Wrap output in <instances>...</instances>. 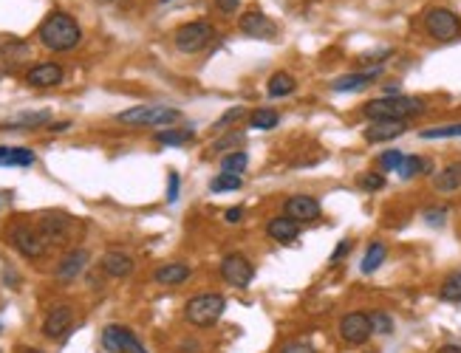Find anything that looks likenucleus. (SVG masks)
Returning a JSON list of instances; mask_svg holds the SVG:
<instances>
[{"label":"nucleus","instance_id":"1","mask_svg":"<svg viewBox=\"0 0 461 353\" xmlns=\"http://www.w3.org/2000/svg\"><path fill=\"white\" fill-rule=\"evenodd\" d=\"M37 37H40V42H43L49 51H71V49L79 46L82 28H79V23H76L71 15H65V12H51L43 23H40Z\"/></svg>","mask_w":461,"mask_h":353},{"label":"nucleus","instance_id":"2","mask_svg":"<svg viewBox=\"0 0 461 353\" xmlns=\"http://www.w3.org/2000/svg\"><path fill=\"white\" fill-rule=\"evenodd\" d=\"M425 110V102L419 97H380V99H371L362 105L365 119L371 122H380V119H396V122H407L413 116H419Z\"/></svg>","mask_w":461,"mask_h":353},{"label":"nucleus","instance_id":"3","mask_svg":"<svg viewBox=\"0 0 461 353\" xmlns=\"http://www.w3.org/2000/svg\"><path fill=\"white\" fill-rule=\"evenodd\" d=\"M227 311V299L221 294H195L184 302V320L193 328H213Z\"/></svg>","mask_w":461,"mask_h":353},{"label":"nucleus","instance_id":"4","mask_svg":"<svg viewBox=\"0 0 461 353\" xmlns=\"http://www.w3.org/2000/svg\"><path fill=\"white\" fill-rule=\"evenodd\" d=\"M179 119H181V110L167 108V105H136V108L116 113V122L128 124V127H164Z\"/></svg>","mask_w":461,"mask_h":353},{"label":"nucleus","instance_id":"5","mask_svg":"<svg viewBox=\"0 0 461 353\" xmlns=\"http://www.w3.org/2000/svg\"><path fill=\"white\" fill-rule=\"evenodd\" d=\"M216 37V28L209 26L207 20H193V23H184L173 31V42L181 54H198L204 51L209 42Z\"/></svg>","mask_w":461,"mask_h":353},{"label":"nucleus","instance_id":"6","mask_svg":"<svg viewBox=\"0 0 461 353\" xmlns=\"http://www.w3.org/2000/svg\"><path fill=\"white\" fill-rule=\"evenodd\" d=\"M425 28L433 40L439 42H453L461 37V17L453 12V9H444V6H436V9H428L425 12Z\"/></svg>","mask_w":461,"mask_h":353},{"label":"nucleus","instance_id":"7","mask_svg":"<svg viewBox=\"0 0 461 353\" xmlns=\"http://www.w3.org/2000/svg\"><path fill=\"white\" fill-rule=\"evenodd\" d=\"M221 280L232 288H246L249 283L255 280V266L249 263L246 254L241 252H229L224 260H221Z\"/></svg>","mask_w":461,"mask_h":353},{"label":"nucleus","instance_id":"8","mask_svg":"<svg viewBox=\"0 0 461 353\" xmlns=\"http://www.w3.org/2000/svg\"><path fill=\"white\" fill-rule=\"evenodd\" d=\"M6 238H9V243L23 254V257H29V260H37V257H43L46 254V240H43V235H40L34 227H29V224H15L9 232H6Z\"/></svg>","mask_w":461,"mask_h":353},{"label":"nucleus","instance_id":"9","mask_svg":"<svg viewBox=\"0 0 461 353\" xmlns=\"http://www.w3.org/2000/svg\"><path fill=\"white\" fill-rule=\"evenodd\" d=\"M102 347L108 353H147V347L136 339V334L124 325H105L102 328Z\"/></svg>","mask_w":461,"mask_h":353},{"label":"nucleus","instance_id":"10","mask_svg":"<svg viewBox=\"0 0 461 353\" xmlns=\"http://www.w3.org/2000/svg\"><path fill=\"white\" fill-rule=\"evenodd\" d=\"M340 339L346 345H365L373 336V325H371V314L365 311H351L340 320Z\"/></svg>","mask_w":461,"mask_h":353},{"label":"nucleus","instance_id":"11","mask_svg":"<svg viewBox=\"0 0 461 353\" xmlns=\"http://www.w3.org/2000/svg\"><path fill=\"white\" fill-rule=\"evenodd\" d=\"M71 227H74L71 215H65V212H46L43 217H40L37 232L43 235L46 243H65L68 235H71Z\"/></svg>","mask_w":461,"mask_h":353},{"label":"nucleus","instance_id":"12","mask_svg":"<svg viewBox=\"0 0 461 353\" xmlns=\"http://www.w3.org/2000/svg\"><path fill=\"white\" fill-rule=\"evenodd\" d=\"M323 212L320 201L314 195H291L286 204H283V215L291 217V220H298V224H309V220H317Z\"/></svg>","mask_w":461,"mask_h":353},{"label":"nucleus","instance_id":"13","mask_svg":"<svg viewBox=\"0 0 461 353\" xmlns=\"http://www.w3.org/2000/svg\"><path fill=\"white\" fill-rule=\"evenodd\" d=\"M241 31L249 34V37H255V40H275L277 37V23L269 15L252 9V12H246L241 17Z\"/></svg>","mask_w":461,"mask_h":353},{"label":"nucleus","instance_id":"14","mask_svg":"<svg viewBox=\"0 0 461 353\" xmlns=\"http://www.w3.org/2000/svg\"><path fill=\"white\" fill-rule=\"evenodd\" d=\"M407 130V122H396V119H380V122H371L365 127V142L368 145H382V142H394L399 139Z\"/></svg>","mask_w":461,"mask_h":353},{"label":"nucleus","instance_id":"15","mask_svg":"<svg viewBox=\"0 0 461 353\" xmlns=\"http://www.w3.org/2000/svg\"><path fill=\"white\" fill-rule=\"evenodd\" d=\"M382 76V68H368V71H357V74H346V76H337L331 82V91L337 94H354V91H362L371 82H376Z\"/></svg>","mask_w":461,"mask_h":353},{"label":"nucleus","instance_id":"16","mask_svg":"<svg viewBox=\"0 0 461 353\" xmlns=\"http://www.w3.org/2000/svg\"><path fill=\"white\" fill-rule=\"evenodd\" d=\"M71 325H74L71 305H54L49 311V317H46V322H43V334L49 339H63V336H68Z\"/></svg>","mask_w":461,"mask_h":353},{"label":"nucleus","instance_id":"17","mask_svg":"<svg viewBox=\"0 0 461 353\" xmlns=\"http://www.w3.org/2000/svg\"><path fill=\"white\" fill-rule=\"evenodd\" d=\"M63 76H65L63 65H57V63H40V65H34V68L26 71V85L29 88H54V85L63 82Z\"/></svg>","mask_w":461,"mask_h":353},{"label":"nucleus","instance_id":"18","mask_svg":"<svg viewBox=\"0 0 461 353\" xmlns=\"http://www.w3.org/2000/svg\"><path fill=\"white\" fill-rule=\"evenodd\" d=\"M266 235L272 240H277V243H291V240L300 238V224H298V220H291V217H286V215H277V217H272L266 224Z\"/></svg>","mask_w":461,"mask_h":353},{"label":"nucleus","instance_id":"19","mask_svg":"<svg viewBox=\"0 0 461 353\" xmlns=\"http://www.w3.org/2000/svg\"><path fill=\"white\" fill-rule=\"evenodd\" d=\"M99 266H102V272L108 277L122 280V277H128L134 272V257L124 254V252H105L102 260H99Z\"/></svg>","mask_w":461,"mask_h":353},{"label":"nucleus","instance_id":"20","mask_svg":"<svg viewBox=\"0 0 461 353\" xmlns=\"http://www.w3.org/2000/svg\"><path fill=\"white\" fill-rule=\"evenodd\" d=\"M86 263H88V252H86V249L68 252V254L60 260V266H57V280H74L76 274H82Z\"/></svg>","mask_w":461,"mask_h":353},{"label":"nucleus","instance_id":"21","mask_svg":"<svg viewBox=\"0 0 461 353\" xmlns=\"http://www.w3.org/2000/svg\"><path fill=\"white\" fill-rule=\"evenodd\" d=\"M153 280L159 286H181L184 280H190V266L187 263H164L153 272Z\"/></svg>","mask_w":461,"mask_h":353},{"label":"nucleus","instance_id":"22","mask_svg":"<svg viewBox=\"0 0 461 353\" xmlns=\"http://www.w3.org/2000/svg\"><path fill=\"white\" fill-rule=\"evenodd\" d=\"M433 190L436 192H455V190H461V161H453V164L442 167L433 175Z\"/></svg>","mask_w":461,"mask_h":353},{"label":"nucleus","instance_id":"23","mask_svg":"<svg viewBox=\"0 0 461 353\" xmlns=\"http://www.w3.org/2000/svg\"><path fill=\"white\" fill-rule=\"evenodd\" d=\"M295 88H298L295 74L275 71V74L269 76V82H266V94H269L272 99H283V97H289V94H295Z\"/></svg>","mask_w":461,"mask_h":353},{"label":"nucleus","instance_id":"24","mask_svg":"<svg viewBox=\"0 0 461 353\" xmlns=\"http://www.w3.org/2000/svg\"><path fill=\"white\" fill-rule=\"evenodd\" d=\"M385 257H388V246H385V243H380V240L368 243V249H365V254H362V263H359V272H362V274H373V272L385 263Z\"/></svg>","mask_w":461,"mask_h":353},{"label":"nucleus","instance_id":"25","mask_svg":"<svg viewBox=\"0 0 461 353\" xmlns=\"http://www.w3.org/2000/svg\"><path fill=\"white\" fill-rule=\"evenodd\" d=\"M433 170V164L428 161V158H422V156H405L402 158V164H399V179H416V175H422V172H430Z\"/></svg>","mask_w":461,"mask_h":353},{"label":"nucleus","instance_id":"26","mask_svg":"<svg viewBox=\"0 0 461 353\" xmlns=\"http://www.w3.org/2000/svg\"><path fill=\"white\" fill-rule=\"evenodd\" d=\"M193 139H195L193 130H181V127H167L156 133V142L167 145V147H181V145H190Z\"/></svg>","mask_w":461,"mask_h":353},{"label":"nucleus","instance_id":"27","mask_svg":"<svg viewBox=\"0 0 461 353\" xmlns=\"http://www.w3.org/2000/svg\"><path fill=\"white\" fill-rule=\"evenodd\" d=\"M280 124V113L272 108H258L249 113V127L252 130H275Z\"/></svg>","mask_w":461,"mask_h":353},{"label":"nucleus","instance_id":"28","mask_svg":"<svg viewBox=\"0 0 461 353\" xmlns=\"http://www.w3.org/2000/svg\"><path fill=\"white\" fill-rule=\"evenodd\" d=\"M243 142H246V136L241 133V130H232V133H227V136L216 139L213 145H209V150H213L216 156H218V153H221V156H227V153L241 150V147H243Z\"/></svg>","mask_w":461,"mask_h":353},{"label":"nucleus","instance_id":"29","mask_svg":"<svg viewBox=\"0 0 461 353\" xmlns=\"http://www.w3.org/2000/svg\"><path fill=\"white\" fill-rule=\"evenodd\" d=\"M439 297H442L444 302H461V269L450 272V274L442 280Z\"/></svg>","mask_w":461,"mask_h":353},{"label":"nucleus","instance_id":"30","mask_svg":"<svg viewBox=\"0 0 461 353\" xmlns=\"http://www.w3.org/2000/svg\"><path fill=\"white\" fill-rule=\"evenodd\" d=\"M243 187V179L241 175H232V172H218L213 181H209V192H235Z\"/></svg>","mask_w":461,"mask_h":353},{"label":"nucleus","instance_id":"31","mask_svg":"<svg viewBox=\"0 0 461 353\" xmlns=\"http://www.w3.org/2000/svg\"><path fill=\"white\" fill-rule=\"evenodd\" d=\"M422 136L425 142H433V139H458L461 136V122H455V124H439V127H428V130H422Z\"/></svg>","mask_w":461,"mask_h":353},{"label":"nucleus","instance_id":"32","mask_svg":"<svg viewBox=\"0 0 461 353\" xmlns=\"http://www.w3.org/2000/svg\"><path fill=\"white\" fill-rule=\"evenodd\" d=\"M249 164V156L246 150H235V153H227L221 156V172H232V175H241Z\"/></svg>","mask_w":461,"mask_h":353},{"label":"nucleus","instance_id":"33","mask_svg":"<svg viewBox=\"0 0 461 353\" xmlns=\"http://www.w3.org/2000/svg\"><path fill=\"white\" fill-rule=\"evenodd\" d=\"M241 119H246V108L235 105V108H229V110L221 113V119L216 122V130H218V133H224V130H229L232 124H241Z\"/></svg>","mask_w":461,"mask_h":353},{"label":"nucleus","instance_id":"34","mask_svg":"<svg viewBox=\"0 0 461 353\" xmlns=\"http://www.w3.org/2000/svg\"><path fill=\"white\" fill-rule=\"evenodd\" d=\"M49 122V110H40V113H20L17 119H12L6 127L12 130H23V127H37V124H43Z\"/></svg>","mask_w":461,"mask_h":353},{"label":"nucleus","instance_id":"35","mask_svg":"<svg viewBox=\"0 0 461 353\" xmlns=\"http://www.w3.org/2000/svg\"><path fill=\"white\" fill-rule=\"evenodd\" d=\"M371 325H373V334H382V336L394 334V320L385 311H373L371 314Z\"/></svg>","mask_w":461,"mask_h":353},{"label":"nucleus","instance_id":"36","mask_svg":"<svg viewBox=\"0 0 461 353\" xmlns=\"http://www.w3.org/2000/svg\"><path fill=\"white\" fill-rule=\"evenodd\" d=\"M359 187L368 190V192L382 190V187H385V175H382V172H362V175H359Z\"/></svg>","mask_w":461,"mask_h":353},{"label":"nucleus","instance_id":"37","mask_svg":"<svg viewBox=\"0 0 461 353\" xmlns=\"http://www.w3.org/2000/svg\"><path fill=\"white\" fill-rule=\"evenodd\" d=\"M402 158H405V153H399V150H385V153L380 156V167H382L385 172H388V170H399Z\"/></svg>","mask_w":461,"mask_h":353},{"label":"nucleus","instance_id":"38","mask_svg":"<svg viewBox=\"0 0 461 353\" xmlns=\"http://www.w3.org/2000/svg\"><path fill=\"white\" fill-rule=\"evenodd\" d=\"M179 187H181V179H179V172L170 170V175H167V201L176 204L179 201Z\"/></svg>","mask_w":461,"mask_h":353},{"label":"nucleus","instance_id":"39","mask_svg":"<svg viewBox=\"0 0 461 353\" xmlns=\"http://www.w3.org/2000/svg\"><path fill=\"white\" fill-rule=\"evenodd\" d=\"M280 353H317V350H314V345H309L303 339H291L280 347Z\"/></svg>","mask_w":461,"mask_h":353},{"label":"nucleus","instance_id":"40","mask_svg":"<svg viewBox=\"0 0 461 353\" xmlns=\"http://www.w3.org/2000/svg\"><path fill=\"white\" fill-rule=\"evenodd\" d=\"M425 220H428L430 227H444V220H447V209H444V206L428 209V212H425Z\"/></svg>","mask_w":461,"mask_h":353},{"label":"nucleus","instance_id":"41","mask_svg":"<svg viewBox=\"0 0 461 353\" xmlns=\"http://www.w3.org/2000/svg\"><path fill=\"white\" fill-rule=\"evenodd\" d=\"M348 252H351V240H340V243H337V249L331 252V260H328V263H340Z\"/></svg>","mask_w":461,"mask_h":353},{"label":"nucleus","instance_id":"42","mask_svg":"<svg viewBox=\"0 0 461 353\" xmlns=\"http://www.w3.org/2000/svg\"><path fill=\"white\" fill-rule=\"evenodd\" d=\"M224 220H227V224H241V220H243V206H229L224 212Z\"/></svg>","mask_w":461,"mask_h":353},{"label":"nucleus","instance_id":"43","mask_svg":"<svg viewBox=\"0 0 461 353\" xmlns=\"http://www.w3.org/2000/svg\"><path fill=\"white\" fill-rule=\"evenodd\" d=\"M238 3H241V0H216V6H218L224 15H235V12H238Z\"/></svg>","mask_w":461,"mask_h":353},{"label":"nucleus","instance_id":"44","mask_svg":"<svg viewBox=\"0 0 461 353\" xmlns=\"http://www.w3.org/2000/svg\"><path fill=\"white\" fill-rule=\"evenodd\" d=\"M12 161V147H0V167H9Z\"/></svg>","mask_w":461,"mask_h":353},{"label":"nucleus","instance_id":"45","mask_svg":"<svg viewBox=\"0 0 461 353\" xmlns=\"http://www.w3.org/2000/svg\"><path fill=\"white\" fill-rule=\"evenodd\" d=\"M436 353H461V345H455V342H447V345H442Z\"/></svg>","mask_w":461,"mask_h":353},{"label":"nucleus","instance_id":"46","mask_svg":"<svg viewBox=\"0 0 461 353\" xmlns=\"http://www.w3.org/2000/svg\"><path fill=\"white\" fill-rule=\"evenodd\" d=\"M71 127V122H54L49 130H51V133H63V130H68Z\"/></svg>","mask_w":461,"mask_h":353},{"label":"nucleus","instance_id":"47","mask_svg":"<svg viewBox=\"0 0 461 353\" xmlns=\"http://www.w3.org/2000/svg\"><path fill=\"white\" fill-rule=\"evenodd\" d=\"M20 353H46V350H40V347H23Z\"/></svg>","mask_w":461,"mask_h":353},{"label":"nucleus","instance_id":"48","mask_svg":"<svg viewBox=\"0 0 461 353\" xmlns=\"http://www.w3.org/2000/svg\"><path fill=\"white\" fill-rule=\"evenodd\" d=\"M164 3H167V0H164Z\"/></svg>","mask_w":461,"mask_h":353}]
</instances>
